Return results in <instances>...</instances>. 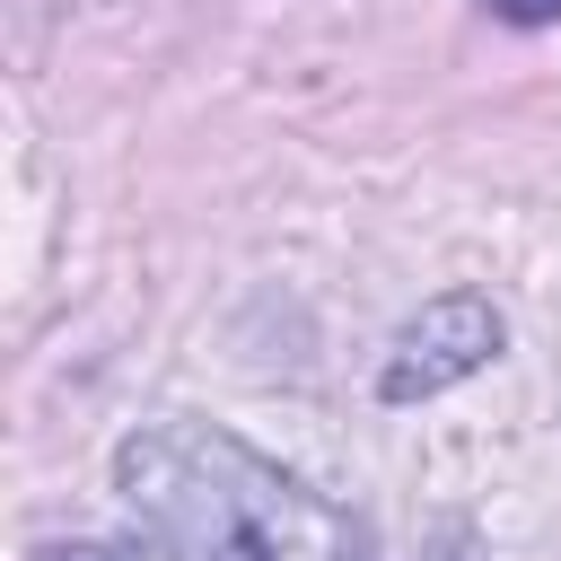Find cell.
I'll return each mask as SVG.
<instances>
[{
	"label": "cell",
	"instance_id": "obj_1",
	"mask_svg": "<svg viewBox=\"0 0 561 561\" xmlns=\"http://www.w3.org/2000/svg\"><path fill=\"white\" fill-rule=\"evenodd\" d=\"M114 491L158 561H377V535L210 421H140Z\"/></svg>",
	"mask_w": 561,
	"mask_h": 561
},
{
	"label": "cell",
	"instance_id": "obj_2",
	"mask_svg": "<svg viewBox=\"0 0 561 561\" xmlns=\"http://www.w3.org/2000/svg\"><path fill=\"white\" fill-rule=\"evenodd\" d=\"M500 342H508L500 307H491L482 289H447V298H430V307L394 333V351H386V368H377V394H386V403H430V394L465 386L473 368H491Z\"/></svg>",
	"mask_w": 561,
	"mask_h": 561
},
{
	"label": "cell",
	"instance_id": "obj_3",
	"mask_svg": "<svg viewBox=\"0 0 561 561\" xmlns=\"http://www.w3.org/2000/svg\"><path fill=\"white\" fill-rule=\"evenodd\" d=\"M26 561H140V552H123V543H35Z\"/></svg>",
	"mask_w": 561,
	"mask_h": 561
},
{
	"label": "cell",
	"instance_id": "obj_4",
	"mask_svg": "<svg viewBox=\"0 0 561 561\" xmlns=\"http://www.w3.org/2000/svg\"><path fill=\"white\" fill-rule=\"evenodd\" d=\"M491 18H508V26H552L561 0H491Z\"/></svg>",
	"mask_w": 561,
	"mask_h": 561
}]
</instances>
